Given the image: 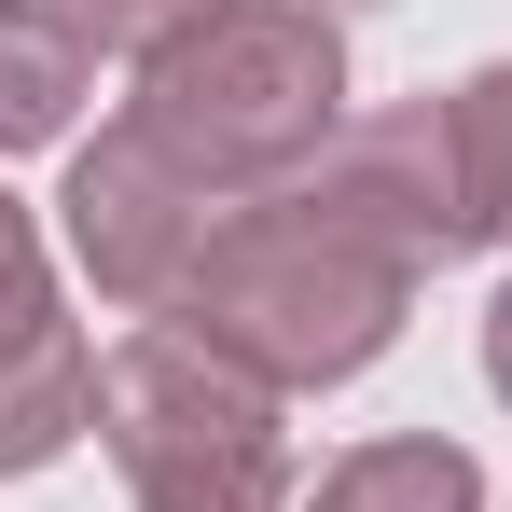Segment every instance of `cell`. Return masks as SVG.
<instances>
[{
  "instance_id": "cell-12",
  "label": "cell",
  "mask_w": 512,
  "mask_h": 512,
  "mask_svg": "<svg viewBox=\"0 0 512 512\" xmlns=\"http://www.w3.org/2000/svg\"><path fill=\"white\" fill-rule=\"evenodd\" d=\"M305 14H374V0H305Z\"/></svg>"
},
{
  "instance_id": "cell-2",
  "label": "cell",
  "mask_w": 512,
  "mask_h": 512,
  "mask_svg": "<svg viewBox=\"0 0 512 512\" xmlns=\"http://www.w3.org/2000/svg\"><path fill=\"white\" fill-rule=\"evenodd\" d=\"M125 125L194 167L222 208L250 194H291L346 139V14H305V0H222L208 28H180L167 56L139 70Z\"/></svg>"
},
{
  "instance_id": "cell-8",
  "label": "cell",
  "mask_w": 512,
  "mask_h": 512,
  "mask_svg": "<svg viewBox=\"0 0 512 512\" xmlns=\"http://www.w3.org/2000/svg\"><path fill=\"white\" fill-rule=\"evenodd\" d=\"M305 512H485V471L443 429H388V443H346Z\"/></svg>"
},
{
  "instance_id": "cell-4",
  "label": "cell",
  "mask_w": 512,
  "mask_h": 512,
  "mask_svg": "<svg viewBox=\"0 0 512 512\" xmlns=\"http://www.w3.org/2000/svg\"><path fill=\"white\" fill-rule=\"evenodd\" d=\"M56 236H70V263L97 277V305L167 319V305H180V277H194V263H208V236H222V194H208L194 167H167L139 125H97L84 153H70Z\"/></svg>"
},
{
  "instance_id": "cell-7",
  "label": "cell",
  "mask_w": 512,
  "mask_h": 512,
  "mask_svg": "<svg viewBox=\"0 0 512 512\" xmlns=\"http://www.w3.org/2000/svg\"><path fill=\"white\" fill-rule=\"evenodd\" d=\"M84 84H97V56L70 42V14L56 0H0V153H56L84 125Z\"/></svg>"
},
{
  "instance_id": "cell-10",
  "label": "cell",
  "mask_w": 512,
  "mask_h": 512,
  "mask_svg": "<svg viewBox=\"0 0 512 512\" xmlns=\"http://www.w3.org/2000/svg\"><path fill=\"white\" fill-rule=\"evenodd\" d=\"M56 14H70V42H84V56H111V70H153L180 28H208L222 0H56Z\"/></svg>"
},
{
  "instance_id": "cell-11",
  "label": "cell",
  "mask_w": 512,
  "mask_h": 512,
  "mask_svg": "<svg viewBox=\"0 0 512 512\" xmlns=\"http://www.w3.org/2000/svg\"><path fill=\"white\" fill-rule=\"evenodd\" d=\"M485 388L512 402V277H499V305H485Z\"/></svg>"
},
{
  "instance_id": "cell-3",
  "label": "cell",
  "mask_w": 512,
  "mask_h": 512,
  "mask_svg": "<svg viewBox=\"0 0 512 512\" xmlns=\"http://www.w3.org/2000/svg\"><path fill=\"white\" fill-rule=\"evenodd\" d=\"M97 443L139 512H291V402L167 319L97 360Z\"/></svg>"
},
{
  "instance_id": "cell-9",
  "label": "cell",
  "mask_w": 512,
  "mask_h": 512,
  "mask_svg": "<svg viewBox=\"0 0 512 512\" xmlns=\"http://www.w3.org/2000/svg\"><path fill=\"white\" fill-rule=\"evenodd\" d=\"M457 111V167H471V222H485V250H512V56H485L471 84L443 97Z\"/></svg>"
},
{
  "instance_id": "cell-5",
  "label": "cell",
  "mask_w": 512,
  "mask_h": 512,
  "mask_svg": "<svg viewBox=\"0 0 512 512\" xmlns=\"http://www.w3.org/2000/svg\"><path fill=\"white\" fill-rule=\"evenodd\" d=\"M305 194L360 222L388 263H416L443 277L457 250H485V222H471V167H457V111L443 97H388V111H346V139L305 167Z\"/></svg>"
},
{
  "instance_id": "cell-6",
  "label": "cell",
  "mask_w": 512,
  "mask_h": 512,
  "mask_svg": "<svg viewBox=\"0 0 512 512\" xmlns=\"http://www.w3.org/2000/svg\"><path fill=\"white\" fill-rule=\"evenodd\" d=\"M84 429H97V346L70 319V291H56L42 222L0 194V485L56 471Z\"/></svg>"
},
{
  "instance_id": "cell-1",
  "label": "cell",
  "mask_w": 512,
  "mask_h": 512,
  "mask_svg": "<svg viewBox=\"0 0 512 512\" xmlns=\"http://www.w3.org/2000/svg\"><path fill=\"white\" fill-rule=\"evenodd\" d=\"M416 263H388L360 222H333L305 180L291 194H250V208H222V236L208 263L180 277L167 333H194L208 360H236L263 374L277 402H305V388H346V374H374L402 319H416Z\"/></svg>"
}]
</instances>
